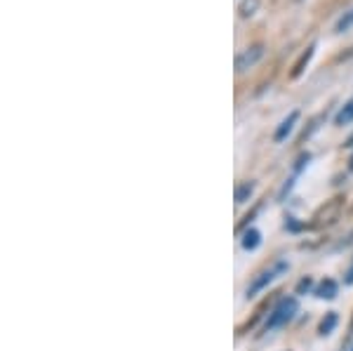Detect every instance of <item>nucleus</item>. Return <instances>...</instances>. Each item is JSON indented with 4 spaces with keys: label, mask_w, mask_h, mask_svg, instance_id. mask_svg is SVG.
Segmentation results:
<instances>
[{
    "label": "nucleus",
    "mask_w": 353,
    "mask_h": 351,
    "mask_svg": "<svg viewBox=\"0 0 353 351\" xmlns=\"http://www.w3.org/2000/svg\"><path fill=\"white\" fill-rule=\"evenodd\" d=\"M349 123H353V97L346 101L344 109H341L337 116H334V126L344 128V126H349Z\"/></svg>",
    "instance_id": "6e6552de"
},
{
    "label": "nucleus",
    "mask_w": 353,
    "mask_h": 351,
    "mask_svg": "<svg viewBox=\"0 0 353 351\" xmlns=\"http://www.w3.org/2000/svg\"><path fill=\"white\" fill-rule=\"evenodd\" d=\"M311 285H313V281L309 279V276H306L304 281H299V285H297V292H299V295H304V292H309V290H311Z\"/></svg>",
    "instance_id": "4468645a"
},
{
    "label": "nucleus",
    "mask_w": 353,
    "mask_h": 351,
    "mask_svg": "<svg viewBox=\"0 0 353 351\" xmlns=\"http://www.w3.org/2000/svg\"><path fill=\"white\" fill-rule=\"evenodd\" d=\"M250 196H252V184H250V182H243V184L236 186V203H238V205L248 203Z\"/></svg>",
    "instance_id": "f8f14e48"
},
{
    "label": "nucleus",
    "mask_w": 353,
    "mask_h": 351,
    "mask_svg": "<svg viewBox=\"0 0 353 351\" xmlns=\"http://www.w3.org/2000/svg\"><path fill=\"white\" fill-rule=\"evenodd\" d=\"M297 121H299V111H290V116L281 123V126H278L276 134H273V139H276V141H285L288 134L292 132V128H294V123H297Z\"/></svg>",
    "instance_id": "39448f33"
},
{
    "label": "nucleus",
    "mask_w": 353,
    "mask_h": 351,
    "mask_svg": "<svg viewBox=\"0 0 353 351\" xmlns=\"http://www.w3.org/2000/svg\"><path fill=\"white\" fill-rule=\"evenodd\" d=\"M344 208V198L337 196L332 201H327L316 214H313V226H323V224H332L334 219H339V212Z\"/></svg>",
    "instance_id": "7ed1b4c3"
},
{
    "label": "nucleus",
    "mask_w": 353,
    "mask_h": 351,
    "mask_svg": "<svg viewBox=\"0 0 353 351\" xmlns=\"http://www.w3.org/2000/svg\"><path fill=\"white\" fill-rule=\"evenodd\" d=\"M349 168L353 170V156H351V161H349Z\"/></svg>",
    "instance_id": "f3484780"
},
{
    "label": "nucleus",
    "mask_w": 353,
    "mask_h": 351,
    "mask_svg": "<svg viewBox=\"0 0 353 351\" xmlns=\"http://www.w3.org/2000/svg\"><path fill=\"white\" fill-rule=\"evenodd\" d=\"M313 50H316V45H309V48H306L304 52L299 54V59L294 61V66H292V73H290V78H299L301 73H304V69L309 66V61H311V57H313Z\"/></svg>",
    "instance_id": "423d86ee"
},
{
    "label": "nucleus",
    "mask_w": 353,
    "mask_h": 351,
    "mask_svg": "<svg viewBox=\"0 0 353 351\" xmlns=\"http://www.w3.org/2000/svg\"><path fill=\"white\" fill-rule=\"evenodd\" d=\"M344 281L349 283V285H353V262H351V267L346 269V274H344Z\"/></svg>",
    "instance_id": "2eb2a0df"
},
{
    "label": "nucleus",
    "mask_w": 353,
    "mask_h": 351,
    "mask_svg": "<svg viewBox=\"0 0 353 351\" xmlns=\"http://www.w3.org/2000/svg\"><path fill=\"white\" fill-rule=\"evenodd\" d=\"M264 57V45L257 43V45H250L248 50H243L241 54L236 57V73H245L252 66H257V61Z\"/></svg>",
    "instance_id": "20e7f679"
},
{
    "label": "nucleus",
    "mask_w": 353,
    "mask_h": 351,
    "mask_svg": "<svg viewBox=\"0 0 353 351\" xmlns=\"http://www.w3.org/2000/svg\"><path fill=\"white\" fill-rule=\"evenodd\" d=\"M259 243H261V234L257 229H248L243 234V248H245V250H257Z\"/></svg>",
    "instance_id": "1a4fd4ad"
},
{
    "label": "nucleus",
    "mask_w": 353,
    "mask_h": 351,
    "mask_svg": "<svg viewBox=\"0 0 353 351\" xmlns=\"http://www.w3.org/2000/svg\"><path fill=\"white\" fill-rule=\"evenodd\" d=\"M346 146H353V137H351L349 141H346Z\"/></svg>",
    "instance_id": "dca6fc26"
},
{
    "label": "nucleus",
    "mask_w": 353,
    "mask_h": 351,
    "mask_svg": "<svg viewBox=\"0 0 353 351\" xmlns=\"http://www.w3.org/2000/svg\"><path fill=\"white\" fill-rule=\"evenodd\" d=\"M283 271H288V262H276V264H273V267H269L266 271H261V274L257 276V279H254V281L248 285V290H245V295H248V297H254V295H257V292L264 290L266 285H271V283L276 281L278 276L283 274Z\"/></svg>",
    "instance_id": "f03ea898"
},
{
    "label": "nucleus",
    "mask_w": 353,
    "mask_h": 351,
    "mask_svg": "<svg viewBox=\"0 0 353 351\" xmlns=\"http://www.w3.org/2000/svg\"><path fill=\"white\" fill-rule=\"evenodd\" d=\"M299 304L294 297H283L281 302L273 307V311L269 314V321H266V330H276V328L290 323V321L294 319V314H297Z\"/></svg>",
    "instance_id": "f257e3e1"
},
{
    "label": "nucleus",
    "mask_w": 353,
    "mask_h": 351,
    "mask_svg": "<svg viewBox=\"0 0 353 351\" xmlns=\"http://www.w3.org/2000/svg\"><path fill=\"white\" fill-rule=\"evenodd\" d=\"M316 295L321 299H334L337 297V283L332 279H323L316 288Z\"/></svg>",
    "instance_id": "0eeeda50"
},
{
    "label": "nucleus",
    "mask_w": 353,
    "mask_h": 351,
    "mask_svg": "<svg viewBox=\"0 0 353 351\" xmlns=\"http://www.w3.org/2000/svg\"><path fill=\"white\" fill-rule=\"evenodd\" d=\"M353 26V10H349V12H344V17L337 21V26H334V31L337 33H344V31H349V28Z\"/></svg>",
    "instance_id": "ddd939ff"
},
{
    "label": "nucleus",
    "mask_w": 353,
    "mask_h": 351,
    "mask_svg": "<svg viewBox=\"0 0 353 351\" xmlns=\"http://www.w3.org/2000/svg\"><path fill=\"white\" fill-rule=\"evenodd\" d=\"M259 5H261V0H243V3L238 5V12H241L243 19H250L252 14H257Z\"/></svg>",
    "instance_id": "9d476101"
},
{
    "label": "nucleus",
    "mask_w": 353,
    "mask_h": 351,
    "mask_svg": "<svg viewBox=\"0 0 353 351\" xmlns=\"http://www.w3.org/2000/svg\"><path fill=\"white\" fill-rule=\"evenodd\" d=\"M351 330H353V323H351Z\"/></svg>",
    "instance_id": "a211bd4d"
},
{
    "label": "nucleus",
    "mask_w": 353,
    "mask_h": 351,
    "mask_svg": "<svg viewBox=\"0 0 353 351\" xmlns=\"http://www.w3.org/2000/svg\"><path fill=\"white\" fill-rule=\"evenodd\" d=\"M337 314H334V311H330V314H325V319L321 321V325H318V332H321V335H330V332L334 330V328H337Z\"/></svg>",
    "instance_id": "9b49d317"
}]
</instances>
